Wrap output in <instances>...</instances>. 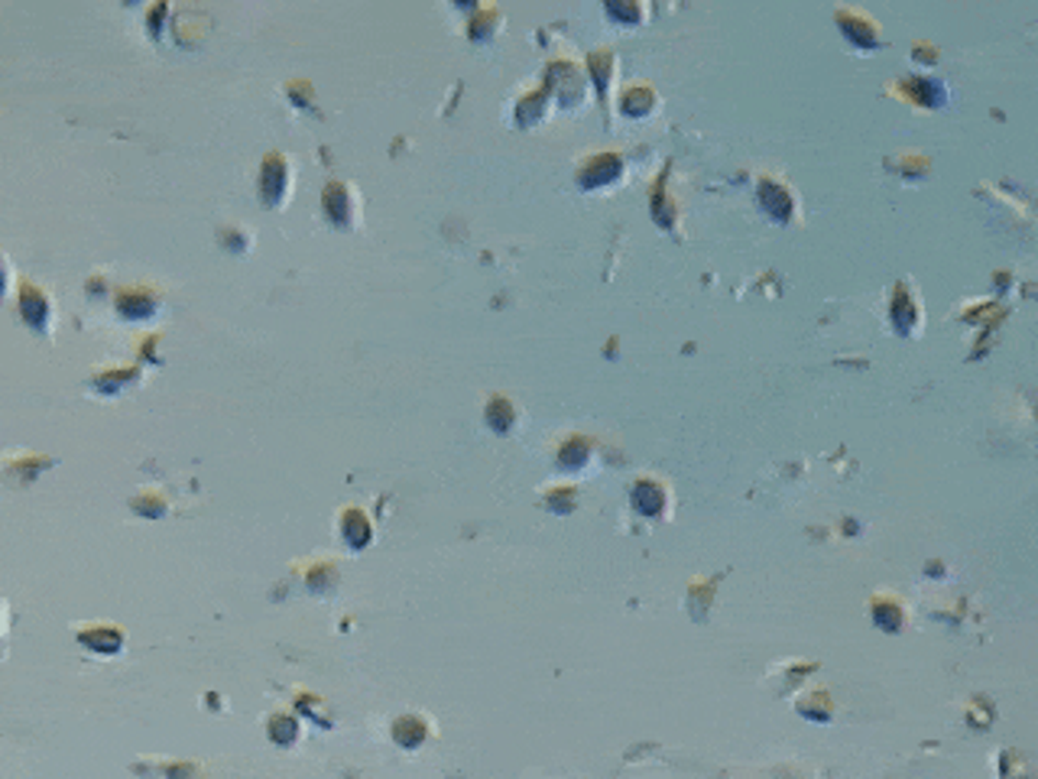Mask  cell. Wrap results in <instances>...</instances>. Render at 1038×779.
<instances>
[{"mask_svg":"<svg viewBox=\"0 0 1038 779\" xmlns=\"http://www.w3.org/2000/svg\"><path fill=\"white\" fill-rule=\"evenodd\" d=\"M16 309H20V319L30 325L33 331H40V334H49V331H53L56 306H53V296H49L40 283H20V289H16Z\"/></svg>","mask_w":1038,"mask_h":779,"instance_id":"obj_1","label":"cell"},{"mask_svg":"<svg viewBox=\"0 0 1038 779\" xmlns=\"http://www.w3.org/2000/svg\"><path fill=\"white\" fill-rule=\"evenodd\" d=\"M156 303H159V296L150 293L146 286H128V289L118 293V312H121L124 319H146V316H153V312H156Z\"/></svg>","mask_w":1038,"mask_h":779,"instance_id":"obj_2","label":"cell"},{"mask_svg":"<svg viewBox=\"0 0 1038 779\" xmlns=\"http://www.w3.org/2000/svg\"><path fill=\"white\" fill-rule=\"evenodd\" d=\"M283 179H289V163L279 160V153H273L263 163V183H260V193H263L266 201H279L283 195L289 193V183H283Z\"/></svg>","mask_w":1038,"mask_h":779,"instance_id":"obj_3","label":"cell"},{"mask_svg":"<svg viewBox=\"0 0 1038 779\" xmlns=\"http://www.w3.org/2000/svg\"><path fill=\"white\" fill-rule=\"evenodd\" d=\"M7 289H10V263L0 254V299L7 296Z\"/></svg>","mask_w":1038,"mask_h":779,"instance_id":"obj_4","label":"cell"}]
</instances>
